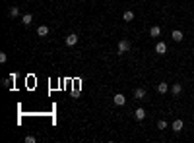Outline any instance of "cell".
Instances as JSON below:
<instances>
[{
  "mask_svg": "<svg viewBox=\"0 0 194 143\" xmlns=\"http://www.w3.org/2000/svg\"><path fill=\"white\" fill-rule=\"evenodd\" d=\"M113 103L117 104V107H122V104H126V97H124L122 93H117V95L113 97Z\"/></svg>",
  "mask_w": 194,
  "mask_h": 143,
  "instance_id": "1",
  "label": "cell"
},
{
  "mask_svg": "<svg viewBox=\"0 0 194 143\" xmlns=\"http://www.w3.org/2000/svg\"><path fill=\"white\" fill-rule=\"evenodd\" d=\"M117 49H118V54H124V52H128V50H130V43L122 39V41L118 43V46H117Z\"/></svg>",
  "mask_w": 194,
  "mask_h": 143,
  "instance_id": "2",
  "label": "cell"
},
{
  "mask_svg": "<svg viewBox=\"0 0 194 143\" xmlns=\"http://www.w3.org/2000/svg\"><path fill=\"white\" fill-rule=\"evenodd\" d=\"M64 43H66L68 46H74V45L78 43V35H76V33H70V35L64 39Z\"/></svg>",
  "mask_w": 194,
  "mask_h": 143,
  "instance_id": "3",
  "label": "cell"
},
{
  "mask_svg": "<svg viewBox=\"0 0 194 143\" xmlns=\"http://www.w3.org/2000/svg\"><path fill=\"white\" fill-rule=\"evenodd\" d=\"M144 97H146V89H144V87H136V89H134V99L142 100Z\"/></svg>",
  "mask_w": 194,
  "mask_h": 143,
  "instance_id": "4",
  "label": "cell"
},
{
  "mask_svg": "<svg viewBox=\"0 0 194 143\" xmlns=\"http://www.w3.org/2000/svg\"><path fill=\"white\" fill-rule=\"evenodd\" d=\"M167 91H169V85H167L165 81H161V83H157V93L159 95H165Z\"/></svg>",
  "mask_w": 194,
  "mask_h": 143,
  "instance_id": "5",
  "label": "cell"
},
{
  "mask_svg": "<svg viewBox=\"0 0 194 143\" xmlns=\"http://www.w3.org/2000/svg\"><path fill=\"white\" fill-rule=\"evenodd\" d=\"M171 128H173V131H177V134H179V131H182V120H181V118H177L175 122H173Z\"/></svg>",
  "mask_w": 194,
  "mask_h": 143,
  "instance_id": "6",
  "label": "cell"
},
{
  "mask_svg": "<svg viewBox=\"0 0 194 143\" xmlns=\"http://www.w3.org/2000/svg\"><path fill=\"white\" fill-rule=\"evenodd\" d=\"M155 52H157V54H165V52H167V45L159 41V43L155 45Z\"/></svg>",
  "mask_w": 194,
  "mask_h": 143,
  "instance_id": "7",
  "label": "cell"
},
{
  "mask_svg": "<svg viewBox=\"0 0 194 143\" xmlns=\"http://www.w3.org/2000/svg\"><path fill=\"white\" fill-rule=\"evenodd\" d=\"M171 37H173V41H175V43H181V41H182V31L175 29V31L171 33Z\"/></svg>",
  "mask_w": 194,
  "mask_h": 143,
  "instance_id": "8",
  "label": "cell"
},
{
  "mask_svg": "<svg viewBox=\"0 0 194 143\" xmlns=\"http://www.w3.org/2000/svg\"><path fill=\"white\" fill-rule=\"evenodd\" d=\"M150 35L151 37H159L161 35V27H159V25H151V27H150Z\"/></svg>",
  "mask_w": 194,
  "mask_h": 143,
  "instance_id": "9",
  "label": "cell"
},
{
  "mask_svg": "<svg viewBox=\"0 0 194 143\" xmlns=\"http://www.w3.org/2000/svg\"><path fill=\"white\" fill-rule=\"evenodd\" d=\"M171 93L173 95H181L182 93V85H181V83H173V85H171Z\"/></svg>",
  "mask_w": 194,
  "mask_h": 143,
  "instance_id": "10",
  "label": "cell"
},
{
  "mask_svg": "<svg viewBox=\"0 0 194 143\" xmlns=\"http://www.w3.org/2000/svg\"><path fill=\"white\" fill-rule=\"evenodd\" d=\"M37 35L39 37H47V35H49V27H47V25H39V27H37Z\"/></svg>",
  "mask_w": 194,
  "mask_h": 143,
  "instance_id": "11",
  "label": "cell"
},
{
  "mask_svg": "<svg viewBox=\"0 0 194 143\" xmlns=\"http://www.w3.org/2000/svg\"><path fill=\"white\" fill-rule=\"evenodd\" d=\"M31 22H33V15L31 14H25V15H22V23L27 27V25H31Z\"/></svg>",
  "mask_w": 194,
  "mask_h": 143,
  "instance_id": "12",
  "label": "cell"
},
{
  "mask_svg": "<svg viewBox=\"0 0 194 143\" xmlns=\"http://www.w3.org/2000/svg\"><path fill=\"white\" fill-rule=\"evenodd\" d=\"M134 116H136V120H138V122H140V120H144V118H146V110H144V108H136Z\"/></svg>",
  "mask_w": 194,
  "mask_h": 143,
  "instance_id": "13",
  "label": "cell"
},
{
  "mask_svg": "<svg viewBox=\"0 0 194 143\" xmlns=\"http://www.w3.org/2000/svg\"><path fill=\"white\" fill-rule=\"evenodd\" d=\"M8 15H10V18H18V15H19L18 6H12V8H10V10H8Z\"/></svg>",
  "mask_w": 194,
  "mask_h": 143,
  "instance_id": "14",
  "label": "cell"
},
{
  "mask_svg": "<svg viewBox=\"0 0 194 143\" xmlns=\"http://www.w3.org/2000/svg\"><path fill=\"white\" fill-rule=\"evenodd\" d=\"M122 19H124V22H132V19H134V12H130V10H128V12H124L122 14Z\"/></svg>",
  "mask_w": 194,
  "mask_h": 143,
  "instance_id": "15",
  "label": "cell"
},
{
  "mask_svg": "<svg viewBox=\"0 0 194 143\" xmlns=\"http://www.w3.org/2000/svg\"><path fill=\"white\" fill-rule=\"evenodd\" d=\"M157 128H159V130H167V122L165 120H159V122H157Z\"/></svg>",
  "mask_w": 194,
  "mask_h": 143,
  "instance_id": "16",
  "label": "cell"
},
{
  "mask_svg": "<svg viewBox=\"0 0 194 143\" xmlns=\"http://www.w3.org/2000/svg\"><path fill=\"white\" fill-rule=\"evenodd\" d=\"M35 141H37L35 135H25V143H35Z\"/></svg>",
  "mask_w": 194,
  "mask_h": 143,
  "instance_id": "17",
  "label": "cell"
},
{
  "mask_svg": "<svg viewBox=\"0 0 194 143\" xmlns=\"http://www.w3.org/2000/svg\"><path fill=\"white\" fill-rule=\"evenodd\" d=\"M6 60H8V54H6V52H0V62L6 64Z\"/></svg>",
  "mask_w": 194,
  "mask_h": 143,
  "instance_id": "18",
  "label": "cell"
},
{
  "mask_svg": "<svg viewBox=\"0 0 194 143\" xmlns=\"http://www.w3.org/2000/svg\"><path fill=\"white\" fill-rule=\"evenodd\" d=\"M10 81H12V77H6V79H4V87H6V89H10V85H12V83H10Z\"/></svg>",
  "mask_w": 194,
  "mask_h": 143,
  "instance_id": "19",
  "label": "cell"
}]
</instances>
